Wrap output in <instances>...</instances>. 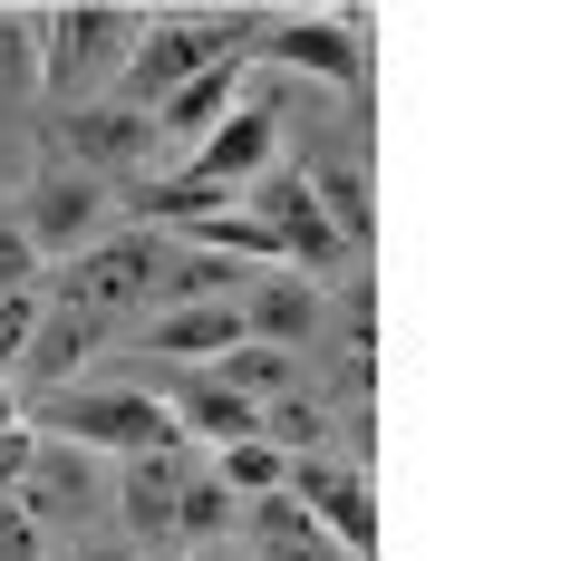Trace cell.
Instances as JSON below:
<instances>
[{
    "label": "cell",
    "instance_id": "obj_1",
    "mask_svg": "<svg viewBox=\"0 0 561 561\" xmlns=\"http://www.w3.org/2000/svg\"><path fill=\"white\" fill-rule=\"evenodd\" d=\"M272 10H165V20H146L136 49H126V68H116V107H165L184 78H204L224 58H252V30Z\"/></svg>",
    "mask_w": 561,
    "mask_h": 561
},
{
    "label": "cell",
    "instance_id": "obj_2",
    "mask_svg": "<svg viewBox=\"0 0 561 561\" xmlns=\"http://www.w3.org/2000/svg\"><path fill=\"white\" fill-rule=\"evenodd\" d=\"M49 446H78V455H165V446H184L174 436V416H165V397L156 388H126V378H78V388H58V397H39V407H20Z\"/></svg>",
    "mask_w": 561,
    "mask_h": 561
},
{
    "label": "cell",
    "instance_id": "obj_3",
    "mask_svg": "<svg viewBox=\"0 0 561 561\" xmlns=\"http://www.w3.org/2000/svg\"><path fill=\"white\" fill-rule=\"evenodd\" d=\"M156 272H165V232L146 224H107L78 262H58V280H39L58 310H78V320H98V330H116V320H136L146 300H156Z\"/></svg>",
    "mask_w": 561,
    "mask_h": 561
},
{
    "label": "cell",
    "instance_id": "obj_4",
    "mask_svg": "<svg viewBox=\"0 0 561 561\" xmlns=\"http://www.w3.org/2000/svg\"><path fill=\"white\" fill-rule=\"evenodd\" d=\"M146 30V10H116V0H68V10H39V98H88L107 68H126Z\"/></svg>",
    "mask_w": 561,
    "mask_h": 561
},
{
    "label": "cell",
    "instance_id": "obj_5",
    "mask_svg": "<svg viewBox=\"0 0 561 561\" xmlns=\"http://www.w3.org/2000/svg\"><path fill=\"white\" fill-rule=\"evenodd\" d=\"M252 58H272L290 78H330L348 107H368V10H330V20L272 10V20L252 30Z\"/></svg>",
    "mask_w": 561,
    "mask_h": 561
},
{
    "label": "cell",
    "instance_id": "obj_6",
    "mask_svg": "<svg viewBox=\"0 0 561 561\" xmlns=\"http://www.w3.org/2000/svg\"><path fill=\"white\" fill-rule=\"evenodd\" d=\"M107 214H116V194L98 184V174H68V165H39L30 184H20V242L39 252V272H58V262H78L98 232H107Z\"/></svg>",
    "mask_w": 561,
    "mask_h": 561
},
{
    "label": "cell",
    "instance_id": "obj_7",
    "mask_svg": "<svg viewBox=\"0 0 561 561\" xmlns=\"http://www.w3.org/2000/svg\"><path fill=\"white\" fill-rule=\"evenodd\" d=\"M49 165H68V174H98V184H136L146 174V156H156V116L146 107H58V126H49Z\"/></svg>",
    "mask_w": 561,
    "mask_h": 561
},
{
    "label": "cell",
    "instance_id": "obj_8",
    "mask_svg": "<svg viewBox=\"0 0 561 561\" xmlns=\"http://www.w3.org/2000/svg\"><path fill=\"white\" fill-rule=\"evenodd\" d=\"M242 214L280 242V272H300V280H320V272H339L348 252H339V232L320 224V204H310V174L300 165H272V174H252L242 184Z\"/></svg>",
    "mask_w": 561,
    "mask_h": 561
},
{
    "label": "cell",
    "instance_id": "obj_9",
    "mask_svg": "<svg viewBox=\"0 0 561 561\" xmlns=\"http://www.w3.org/2000/svg\"><path fill=\"white\" fill-rule=\"evenodd\" d=\"M280 494L310 513V523H320L348 561H378V504H368V474H358L348 455H300Z\"/></svg>",
    "mask_w": 561,
    "mask_h": 561
},
{
    "label": "cell",
    "instance_id": "obj_10",
    "mask_svg": "<svg viewBox=\"0 0 561 561\" xmlns=\"http://www.w3.org/2000/svg\"><path fill=\"white\" fill-rule=\"evenodd\" d=\"M224 348H242V310H232V300L146 310V320H136V339H126V358H146V368H214Z\"/></svg>",
    "mask_w": 561,
    "mask_h": 561
},
{
    "label": "cell",
    "instance_id": "obj_11",
    "mask_svg": "<svg viewBox=\"0 0 561 561\" xmlns=\"http://www.w3.org/2000/svg\"><path fill=\"white\" fill-rule=\"evenodd\" d=\"M184 474H194V446L126 455V474H116V523H126V542L146 561L174 552V494H184Z\"/></svg>",
    "mask_w": 561,
    "mask_h": 561
},
{
    "label": "cell",
    "instance_id": "obj_12",
    "mask_svg": "<svg viewBox=\"0 0 561 561\" xmlns=\"http://www.w3.org/2000/svg\"><path fill=\"white\" fill-rule=\"evenodd\" d=\"M232 310H242V339L290 348V358H300V339L330 330V290H320V280H300V272H252Z\"/></svg>",
    "mask_w": 561,
    "mask_h": 561
},
{
    "label": "cell",
    "instance_id": "obj_13",
    "mask_svg": "<svg viewBox=\"0 0 561 561\" xmlns=\"http://www.w3.org/2000/svg\"><path fill=\"white\" fill-rule=\"evenodd\" d=\"M98 494H107V484H98V455L49 446V436H39V455H30V474H20V494H10V504L30 513L39 533H78V523L98 513Z\"/></svg>",
    "mask_w": 561,
    "mask_h": 561
},
{
    "label": "cell",
    "instance_id": "obj_14",
    "mask_svg": "<svg viewBox=\"0 0 561 561\" xmlns=\"http://www.w3.org/2000/svg\"><path fill=\"white\" fill-rule=\"evenodd\" d=\"M98 320H78V310H39V330H30V348H20V368H10V388H20V407H39V397L78 388V368H88V348H98Z\"/></svg>",
    "mask_w": 561,
    "mask_h": 561
},
{
    "label": "cell",
    "instance_id": "obj_15",
    "mask_svg": "<svg viewBox=\"0 0 561 561\" xmlns=\"http://www.w3.org/2000/svg\"><path fill=\"white\" fill-rule=\"evenodd\" d=\"M242 88H252V78H242V58L204 68V78H184L165 107H146V116H156V146H204V136H214V126L242 107Z\"/></svg>",
    "mask_w": 561,
    "mask_h": 561
},
{
    "label": "cell",
    "instance_id": "obj_16",
    "mask_svg": "<svg viewBox=\"0 0 561 561\" xmlns=\"http://www.w3.org/2000/svg\"><path fill=\"white\" fill-rule=\"evenodd\" d=\"M300 174H310V204H320V224L339 232V252H368L378 242V204H368V174L339 165V156H300Z\"/></svg>",
    "mask_w": 561,
    "mask_h": 561
},
{
    "label": "cell",
    "instance_id": "obj_17",
    "mask_svg": "<svg viewBox=\"0 0 561 561\" xmlns=\"http://www.w3.org/2000/svg\"><path fill=\"white\" fill-rule=\"evenodd\" d=\"M232 523H242V494H224L214 465H194L184 494H174V542L184 552H214V542H232Z\"/></svg>",
    "mask_w": 561,
    "mask_h": 561
},
{
    "label": "cell",
    "instance_id": "obj_18",
    "mask_svg": "<svg viewBox=\"0 0 561 561\" xmlns=\"http://www.w3.org/2000/svg\"><path fill=\"white\" fill-rule=\"evenodd\" d=\"M214 388H232L242 407H272V397L300 388V358H290V348H262V339H242V348L214 358Z\"/></svg>",
    "mask_w": 561,
    "mask_h": 561
},
{
    "label": "cell",
    "instance_id": "obj_19",
    "mask_svg": "<svg viewBox=\"0 0 561 561\" xmlns=\"http://www.w3.org/2000/svg\"><path fill=\"white\" fill-rule=\"evenodd\" d=\"M252 436H262V446H280L290 455V465H300V455H330V416H320V397H272V407H262V416H252Z\"/></svg>",
    "mask_w": 561,
    "mask_h": 561
},
{
    "label": "cell",
    "instance_id": "obj_20",
    "mask_svg": "<svg viewBox=\"0 0 561 561\" xmlns=\"http://www.w3.org/2000/svg\"><path fill=\"white\" fill-rule=\"evenodd\" d=\"M39 98V10H0V107Z\"/></svg>",
    "mask_w": 561,
    "mask_h": 561
},
{
    "label": "cell",
    "instance_id": "obj_21",
    "mask_svg": "<svg viewBox=\"0 0 561 561\" xmlns=\"http://www.w3.org/2000/svg\"><path fill=\"white\" fill-rule=\"evenodd\" d=\"M214 474H224V494H242V504H262V494H280L290 484V455L262 446V436H242V446L214 455Z\"/></svg>",
    "mask_w": 561,
    "mask_h": 561
},
{
    "label": "cell",
    "instance_id": "obj_22",
    "mask_svg": "<svg viewBox=\"0 0 561 561\" xmlns=\"http://www.w3.org/2000/svg\"><path fill=\"white\" fill-rule=\"evenodd\" d=\"M39 310H49V290H0V378L20 368V348L39 330Z\"/></svg>",
    "mask_w": 561,
    "mask_h": 561
},
{
    "label": "cell",
    "instance_id": "obj_23",
    "mask_svg": "<svg viewBox=\"0 0 561 561\" xmlns=\"http://www.w3.org/2000/svg\"><path fill=\"white\" fill-rule=\"evenodd\" d=\"M330 310H339V339H330V348H378V290H368V280H348Z\"/></svg>",
    "mask_w": 561,
    "mask_h": 561
},
{
    "label": "cell",
    "instance_id": "obj_24",
    "mask_svg": "<svg viewBox=\"0 0 561 561\" xmlns=\"http://www.w3.org/2000/svg\"><path fill=\"white\" fill-rule=\"evenodd\" d=\"M368 388H378V348H339V358H330V397L358 416V407H368Z\"/></svg>",
    "mask_w": 561,
    "mask_h": 561
},
{
    "label": "cell",
    "instance_id": "obj_25",
    "mask_svg": "<svg viewBox=\"0 0 561 561\" xmlns=\"http://www.w3.org/2000/svg\"><path fill=\"white\" fill-rule=\"evenodd\" d=\"M39 552H49V533H39L30 513H20L10 494H0V561H39Z\"/></svg>",
    "mask_w": 561,
    "mask_h": 561
},
{
    "label": "cell",
    "instance_id": "obj_26",
    "mask_svg": "<svg viewBox=\"0 0 561 561\" xmlns=\"http://www.w3.org/2000/svg\"><path fill=\"white\" fill-rule=\"evenodd\" d=\"M30 455H39V426H30V416H20V426H0V494H20Z\"/></svg>",
    "mask_w": 561,
    "mask_h": 561
},
{
    "label": "cell",
    "instance_id": "obj_27",
    "mask_svg": "<svg viewBox=\"0 0 561 561\" xmlns=\"http://www.w3.org/2000/svg\"><path fill=\"white\" fill-rule=\"evenodd\" d=\"M78 561H146L136 542H98V552H78Z\"/></svg>",
    "mask_w": 561,
    "mask_h": 561
},
{
    "label": "cell",
    "instance_id": "obj_28",
    "mask_svg": "<svg viewBox=\"0 0 561 561\" xmlns=\"http://www.w3.org/2000/svg\"><path fill=\"white\" fill-rule=\"evenodd\" d=\"M0 426H20V388L10 378H0Z\"/></svg>",
    "mask_w": 561,
    "mask_h": 561
},
{
    "label": "cell",
    "instance_id": "obj_29",
    "mask_svg": "<svg viewBox=\"0 0 561 561\" xmlns=\"http://www.w3.org/2000/svg\"><path fill=\"white\" fill-rule=\"evenodd\" d=\"M194 561H252V552H242V542H214V552H194Z\"/></svg>",
    "mask_w": 561,
    "mask_h": 561
},
{
    "label": "cell",
    "instance_id": "obj_30",
    "mask_svg": "<svg viewBox=\"0 0 561 561\" xmlns=\"http://www.w3.org/2000/svg\"><path fill=\"white\" fill-rule=\"evenodd\" d=\"M39 561H78V552H39Z\"/></svg>",
    "mask_w": 561,
    "mask_h": 561
}]
</instances>
